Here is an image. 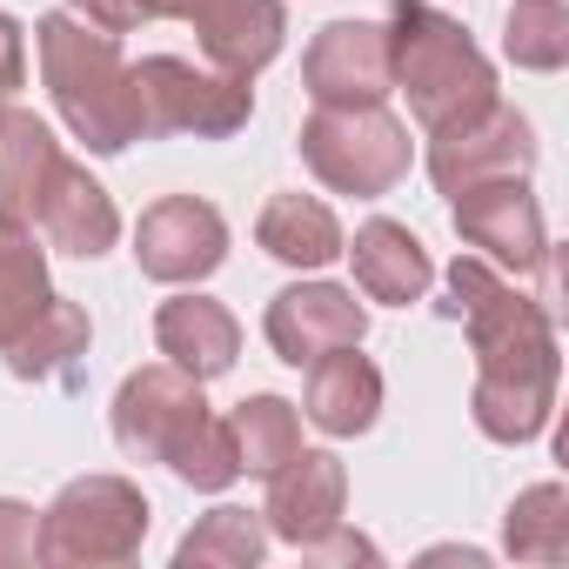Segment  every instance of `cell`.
<instances>
[{
	"instance_id": "cell-1",
	"label": "cell",
	"mask_w": 569,
	"mask_h": 569,
	"mask_svg": "<svg viewBox=\"0 0 569 569\" xmlns=\"http://www.w3.org/2000/svg\"><path fill=\"white\" fill-rule=\"evenodd\" d=\"M449 316L469 329V349H476V396H469L476 429L489 442H536L556 409V369H562L549 309L509 289L489 261L456 254Z\"/></svg>"
},
{
	"instance_id": "cell-2",
	"label": "cell",
	"mask_w": 569,
	"mask_h": 569,
	"mask_svg": "<svg viewBox=\"0 0 569 569\" xmlns=\"http://www.w3.org/2000/svg\"><path fill=\"white\" fill-rule=\"evenodd\" d=\"M34 34H41V74H48V94H54L61 121L94 154H121L128 141H141L134 68L121 61L114 34L81 21V14H48Z\"/></svg>"
},
{
	"instance_id": "cell-3",
	"label": "cell",
	"mask_w": 569,
	"mask_h": 569,
	"mask_svg": "<svg viewBox=\"0 0 569 569\" xmlns=\"http://www.w3.org/2000/svg\"><path fill=\"white\" fill-rule=\"evenodd\" d=\"M389 81L409 94V114L429 134L496 108V68L482 61V48L462 34V21L422 8V0H396L389 14Z\"/></svg>"
},
{
	"instance_id": "cell-4",
	"label": "cell",
	"mask_w": 569,
	"mask_h": 569,
	"mask_svg": "<svg viewBox=\"0 0 569 569\" xmlns=\"http://www.w3.org/2000/svg\"><path fill=\"white\" fill-rule=\"evenodd\" d=\"M302 161H309V174L322 188L356 194V201H376V194H389L409 174V128L382 101L316 108L302 121Z\"/></svg>"
},
{
	"instance_id": "cell-5",
	"label": "cell",
	"mask_w": 569,
	"mask_h": 569,
	"mask_svg": "<svg viewBox=\"0 0 569 569\" xmlns=\"http://www.w3.org/2000/svg\"><path fill=\"white\" fill-rule=\"evenodd\" d=\"M148 542V496L128 476H81L41 509V562L101 569L128 562Z\"/></svg>"
},
{
	"instance_id": "cell-6",
	"label": "cell",
	"mask_w": 569,
	"mask_h": 569,
	"mask_svg": "<svg viewBox=\"0 0 569 569\" xmlns=\"http://www.w3.org/2000/svg\"><path fill=\"white\" fill-rule=\"evenodd\" d=\"M134 101H141V141H161V134L221 141V134L248 128V114H254V88L241 74H208L174 54H148L134 68Z\"/></svg>"
},
{
	"instance_id": "cell-7",
	"label": "cell",
	"mask_w": 569,
	"mask_h": 569,
	"mask_svg": "<svg viewBox=\"0 0 569 569\" xmlns=\"http://www.w3.org/2000/svg\"><path fill=\"white\" fill-rule=\"evenodd\" d=\"M201 416H208L201 382L181 376L174 362H154V369H134L121 382V396H114V442L134 462H168L194 436Z\"/></svg>"
},
{
	"instance_id": "cell-8",
	"label": "cell",
	"mask_w": 569,
	"mask_h": 569,
	"mask_svg": "<svg viewBox=\"0 0 569 569\" xmlns=\"http://www.w3.org/2000/svg\"><path fill=\"white\" fill-rule=\"evenodd\" d=\"M362 336L369 309L356 302V289H336V281H296L268 302V349L289 369H309L329 349H362Z\"/></svg>"
},
{
	"instance_id": "cell-9",
	"label": "cell",
	"mask_w": 569,
	"mask_h": 569,
	"mask_svg": "<svg viewBox=\"0 0 569 569\" xmlns=\"http://www.w3.org/2000/svg\"><path fill=\"white\" fill-rule=\"evenodd\" d=\"M536 168V134L516 108H482L476 121H456L429 141V174L442 194H462L476 181H502V174H529Z\"/></svg>"
},
{
	"instance_id": "cell-10",
	"label": "cell",
	"mask_w": 569,
	"mask_h": 569,
	"mask_svg": "<svg viewBox=\"0 0 569 569\" xmlns=\"http://www.w3.org/2000/svg\"><path fill=\"white\" fill-rule=\"evenodd\" d=\"M456 201V234L482 254H496L502 268L516 274H536L549 261V234H542V208L536 194L522 188V174H502V181H476Z\"/></svg>"
},
{
	"instance_id": "cell-11",
	"label": "cell",
	"mask_w": 569,
	"mask_h": 569,
	"mask_svg": "<svg viewBox=\"0 0 569 569\" xmlns=\"http://www.w3.org/2000/svg\"><path fill=\"white\" fill-rule=\"evenodd\" d=\"M302 88L316 94V108L382 101L396 88L389 81V28L382 21H329L302 54Z\"/></svg>"
},
{
	"instance_id": "cell-12",
	"label": "cell",
	"mask_w": 569,
	"mask_h": 569,
	"mask_svg": "<svg viewBox=\"0 0 569 569\" xmlns=\"http://www.w3.org/2000/svg\"><path fill=\"white\" fill-rule=\"evenodd\" d=\"M134 254H141V274H154V281H201L228 254V221L194 194H168L141 214Z\"/></svg>"
},
{
	"instance_id": "cell-13",
	"label": "cell",
	"mask_w": 569,
	"mask_h": 569,
	"mask_svg": "<svg viewBox=\"0 0 569 569\" xmlns=\"http://www.w3.org/2000/svg\"><path fill=\"white\" fill-rule=\"evenodd\" d=\"M342 502H349L342 462H336L329 449H296L289 462L268 476V509H261V522H268V536L309 549L316 536H329V529L342 522Z\"/></svg>"
},
{
	"instance_id": "cell-14",
	"label": "cell",
	"mask_w": 569,
	"mask_h": 569,
	"mask_svg": "<svg viewBox=\"0 0 569 569\" xmlns=\"http://www.w3.org/2000/svg\"><path fill=\"white\" fill-rule=\"evenodd\" d=\"M61 141L41 114L28 108H0V228L8 234H28L54 174H61Z\"/></svg>"
},
{
	"instance_id": "cell-15",
	"label": "cell",
	"mask_w": 569,
	"mask_h": 569,
	"mask_svg": "<svg viewBox=\"0 0 569 569\" xmlns=\"http://www.w3.org/2000/svg\"><path fill=\"white\" fill-rule=\"evenodd\" d=\"M194 34H201V54L221 68V74H261L274 54H281V34H289V14L281 0H194Z\"/></svg>"
},
{
	"instance_id": "cell-16",
	"label": "cell",
	"mask_w": 569,
	"mask_h": 569,
	"mask_svg": "<svg viewBox=\"0 0 569 569\" xmlns=\"http://www.w3.org/2000/svg\"><path fill=\"white\" fill-rule=\"evenodd\" d=\"M349 261H356V289L369 296V302H389V309H409V302H422L429 296V281H436V261H429V248L402 228V221H362L356 228V248H342Z\"/></svg>"
},
{
	"instance_id": "cell-17",
	"label": "cell",
	"mask_w": 569,
	"mask_h": 569,
	"mask_svg": "<svg viewBox=\"0 0 569 569\" xmlns=\"http://www.w3.org/2000/svg\"><path fill=\"white\" fill-rule=\"evenodd\" d=\"M154 349H161L181 376L214 382V376L234 369L241 329H234V316H228L221 302H208V296H174V302H161V316H154Z\"/></svg>"
},
{
	"instance_id": "cell-18",
	"label": "cell",
	"mask_w": 569,
	"mask_h": 569,
	"mask_svg": "<svg viewBox=\"0 0 569 569\" xmlns=\"http://www.w3.org/2000/svg\"><path fill=\"white\" fill-rule=\"evenodd\" d=\"M34 228L48 234V248L94 261V254H108V248H114V234H121V214H114L108 188H101V181H88V168L61 161V174H54V188H48V201H41Z\"/></svg>"
},
{
	"instance_id": "cell-19",
	"label": "cell",
	"mask_w": 569,
	"mask_h": 569,
	"mask_svg": "<svg viewBox=\"0 0 569 569\" xmlns=\"http://www.w3.org/2000/svg\"><path fill=\"white\" fill-rule=\"evenodd\" d=\"M382 416V369L356 349H329L309 362V422L322 436H362Z\"/></svg>"
},
{
	"instance_id": "cell-20",
	"label": "cell",
	"mask_w": 569,
	"mask_h": 569,
	"mask_svg": "<svg viewBox=\"0 0 569 569\" xmlns=\"http://www.w3.org/2000/svg\"><path fill=\"white\" fill-rule=\"evenodd\" d=\"M94 329H88V309L81 302H61L48 296V309L8 342V369L21 382H74L81 376V356H88Z\"/></svg>"
},
{
	"instance_id": "cell-21",
	"label": "cell",
	"mask_w": 569,
	"mask_h": 569,
	"mask_svg": "<svg viewBox=\"0 0 569 569\" xmlns=\"http://www.w3.org/2000/svg\"><path fill=\"white\" fill-rule=\"evenodd\" d=\"M254 241L289 268H329L342 254V228L316 194H274L254 221Z\"/></svg>"
},
{
	"instance_id": "cell-22",
	"label": "cell",
	"mask_w": 569,
	"mask_h": 569,
	"mask_svg": "<svg viewBox=\"0 0 569 569\" xmlns=\"http://www.w3.org/2000/svg\"><path fill=\"white\" fill-rule=\"evenodd\" d=\"M228 436H234V462L241 476H274L302 449V416L281 402V396H248L234 416H228Z\"/></svg>"
},
{
	"instance_id": "cell-23",
	"label": "cell",
	"mask_w": 569,
	"mask_h": 569,
	"mask_svg": "<svg viewBox=\"0 0 569 569\" xmlns=\"http://www.w3.org/2000/svg\"><path fill=\"white\" fill-rule=\"evenodd\" d=\"M261 549H268V522H261V516H248V509H214V516H201V522L181 536L174 562H181V569H248V562H261Z\"/></svg>"
},
{
	"instance_id": "cell-24",
	"label": "cell",
	"mask_w": 569,
	"mask_h": 569,
	"mask_svg": "<svg viewBox=\"0 0 569 569\" xmlns=\"http://www.w3.org/2000/svg\"><path fill=\"white\" fill-rule=\"evenodd\" d=\"M48 254L28 241V234H8L0 228V349H8L41 309H48Z\"/></svg>"
},
{
	"instance_id": "cell-25",
	"label": "cell",
	"mask_w": 569,
	"mask_h": 569,
	"mask_svg": "<svg viewBox=\"0 0 569 569\" xmlns=\"http://www.w3.org/2000/svg\"><path fill=\"white\" fill-rule=\"evenodd\" d=\"M509 556L516 562H562L569 556V496L562 482H536L509 509Z\"/></svg>"
},
{
	"instance_id": "cell-26",
	"label": "cell",
	"mask_w": 569,
	"mask_h": 569,
	"mask_svg": "<svg viewBox=\"0 0 569 569\" xmlns=\"http://www.w3.org/2000/svg\"><path fill=\"white\" fill-rule=\"evenodd\" d=\"M509 61L529 74H556L569 61V8L562 0H516L509 8V34H502Z\"/></svg>"
},
{
	"instance_id": "cell-27",
	"label": "cell",
	"mask_w": 569,
	"mask_h": 569,
	"mask_svg": "<svg viewBox=\"0 0 569 569\" xmlns=\"http://www.w3.org/2000/svg\"><path fill=\"white\" fill-rule=\"evenodd\" d=\"M168 469H174L188 489H208V496H214V489H228V482L241 476L228 422H221V416H201V422H194V436H188V442L168 456Z\"/></svg>"
},
{
	"instance_id": "cell-28",
	"label": "cell",
	"mask_w": 569,
	"mask_h": 569,
	"mask_svg": "<svg viewBox=\"0 0 569 569\" xmlns=\"http://www.w3.org/2000/svg\"><path fill=\"white\" fill-rule=\"evenodd\" d=\"M81 21L108 28V34H128L141 21H188L194 14V0H74Z\"/></svg>"
},
{
	"instance_id": "cell-29",
	"label": "cell",
	"mask_w": 569,
	"mask_h": 569,
	"mask_svg": "<svg viewBox=\"0 0 569 569\" xmlns=\"http://www.w3.org/2000/svg\"><path fill=\"white\" fill-rule=\"evenodd\" d=\"M34 556H41V522H34V509L0 496V569H28Z\"/></svg>"
},
{
	"instance_id": "cell-30",
	"label": "cell",
	"mask_w": 569,
	"mask_h": 569,
	"mask_svg": "<svg viewBox=\"0 0 569 569\" xmlns=\"http://www.w3.org/2000/svg\"><path fill=\"white\" fill-rule=\"evenodd\" d=\"M28 74V48H21V21L14 14H0V108H8V94L21 88Z\"/></svg>"
}]
</instances>
